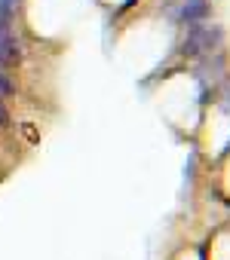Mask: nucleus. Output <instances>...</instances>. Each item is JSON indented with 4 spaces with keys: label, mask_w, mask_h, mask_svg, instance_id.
I'll return each instance as SVG.
<instances>
[{
    "label": "nucleus",
    "mask_w": 230,
    "mask_h": 260,
    "mask_svg": "<svg viewBox=\"0 0 230 260\" xmlns=\"http://www.w3.org/2000/svg\"><path fill=\"white\" fill-rule=\"evenodd\" d=\"M224 46V31L218 25H190L187 28V37L181 40V55L184 58H203V55H212V52H221Z\"/></svg>",
    "instance_id": "nucleus-1"
},
{
    "label": "nucleus",
    "mask_w": 230,
    "mask_h": 260,
    "mask_svg": "<svg viewBox=\"0 0 230 260\" xmlns=\"http://www.w3.org/2000/svg\"><path fill=\"white\" fill-rule=\"evenodd\" d=\"M10 125V110H7V104L0 101V128H7Z\"/></svg>",
    "instance_id": "nucleus-5"
},
{
    "label": "nucleus",
    "mask_w": 230,
    "mask_h": 260,
    "mask_svg": "<svg viewBox=\"0 0 230 260\" xmlns=\"http://www.w3.org/2000/svg\"><path fill=\"white\" fill-rule=\"evenodd\" d=\"M209 16H212V4H209V0H181V7L175 13V22L190 28V25L209 22Z\"/></svg>",
    "instance_id": "nucleus-2"
},
{
    "label": "nucleus",
    "mask_w": 230,
    "mask_h": 260,
    "mask_svg": "<svg viewBox=\"0 0 230 260\" xmlns=\"http://www.w3.org/2000/svg\"><path fill=\"white\" fill-rule=\"evenodd\" d=\"M13 92H16V83L7 77V71H4V68H0V101H4V98H10Z\"/></svg>",
    "instance_id": "nucleus-4"
},
{
    "label": "nucleus",
    "mask_w": 230,
    "mask_h": 260,
    "mask_svg": "<svg viewBox=\"0 0 230 260\" xmlns=\"http://www.w3.org/2000/svg\"><path fill=\"white\" fill-rule=\"evenodd\" d=\"M19 61H22V43H19V37L7 25H0V68H13Z\"/></svg>",
    "instance_id": "nucleus-3"
}]
</instances>
